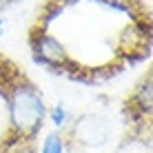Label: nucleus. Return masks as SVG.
I'll list each match as a JSON object with an SVG mask.
<instances>
[{"label":"nucleus","mask_w":153,"mask_h":153,"mask_svg":"<svg viewBox=\"0 0 153 153\" xmlns=\"http://www.w3.org/2000/svg\"><path fill=\"white\" fill-rule=\"evenodd\" d=\"M11 2H13V0H0V9L7 7V4H11Z\"/></svg>","instance_id":"nucleus-7"},{"label":"nucleus","mask_w":153,"mask_h":153,"mask_svg":"<svg viewBox=\"0 0 153 153\" xmlns=\"http://www.w3.org/2000/svg\"><path fill=\"white\" fill-rule=\"evenodd\" d=\"M0 153H36V142H0Z\"/></svg>","instance_id":"nucleus-5"},{"label":"nucleus","mask_w":153,"mask_h":153,"mask_svg":"<svg viewBox=\"0 0 153 153\" xmlns=\"http://www.w3.org/2000/svg\"><path fill=\"white\" fill-rule=\"evenodd\" d=\"M0 84H4L2 93L9 107V135L4 140L11 144L36 142V135L42 129L47 115L42 93L16 69L11 71V76H4V69H0Z\"/></svg>","instance_id":"nucleus-1"},{"label":"nucleus","mask_w":153,"mask_h":153,"mask_svg":"<svg viewBox=\"0 0 153 153\" xmlns=\"http://www.w3.org/2000/svg\"><path fill=\"white\" fill-rule=\"evenodd\" d=\"M129 111H131V118H133L135 124L149 122V118H151V73L133 91V96L129 100Z\"/></svg>","instance_id":"nucleus-3"},{"label":"nucleus","mask_w":153,"mask_h":153,"mask_svg":"<svg viewBox=\"0 0 153 153\" xmlns=\"http://www.w3.org/2000/svg\"><path fill=\"white\" fill-rule=\"evenodd\" d=\"M53 122L58 124V126H62V124H65V120H62V118H65V107H58L56 109V111H53Z\"/></svg>","instance_id":"nucleus-6"},{"label":"nucleus","mask_w":153,"mask_h":153,"mask_svg":"<svg viewBox=\"0 0 153 153\" xmlns=\"http://www.w3.org/2000/svg\"><path fill=\"white\" fill-rule=\"evenodd\" d=\"M111 135V124L104 115L98 113H82L69 124L65 138V146L69 149H82V151H91L100 149Z\"/></svg>","instance_id":"nucleus-2"},{"label":"nucleus","mask_w":153,"mask_h":153,"mask_svg":"<svg viewBox=\"0 0 153 153\" xmlns=\"http://www.w3.org/2000/svg\"><path fill=\"white\" fill-rule=\"evenodd\" d=\"M40 153H65V138L60 133H49L42 142Z\"/></svg>","instance_id":"nucleus-4"}]
</instances>
